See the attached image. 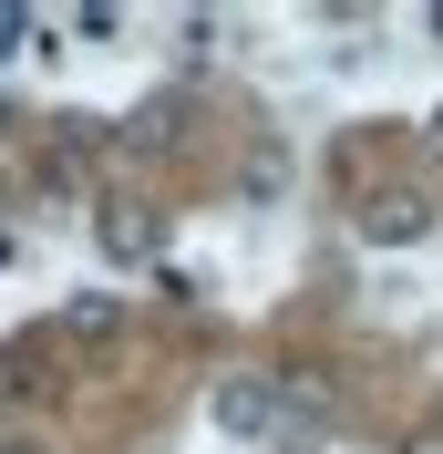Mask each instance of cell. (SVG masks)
I'll return each mask as SVG.
<instances>
[{
  "label": "cell",
  "instance_id": "cell-8",
  "mask_svg": "<svg viewBox=\"0 0 443 454\" xmlns=\"http://www.w3.org/2000/svg\"><path fill=\"white\" fill-rule=\"evenodd\" d=\"M413 454H443V434H413Z\"/></svg>",
  "mask_w": 443,
  "mask_h": 454
},
{
  "label": "cell",
  "instance_id": "cell-3",
  "mask_svg": "<svg viewBox=\"0 0 443 454\" xmlns=\"http://www.w3.org/2000/svg\"><path fill=\"white\" fill-rule=\"evenodd\" d=\"M93 238H104V258H113V269H144V258H166V217H155V207H135V197H113L104 217H93Z\"/></svg>",
  "mask_w": 443,
  "mask_h": 454
},
{
  "label": "cell",
  "instance_id": "cell-2",
  "mask_svg": "<svg viewBox=\"0 0 443 454\" xmlns=\"http://www.w3.org/2000/svg\"><path fill=\"white\" fill-rule=\"evenodd\" d=\"M423 227H433V197H423V186H371V197H361V238H371V248H413Z\"/></svg>",
  "mask_w": 443,
  "mask_h": 454
},
{
  "label": "cell",
  "instance_id": "cell-7",
  "mask_svg": "<svg viewBox=\"0 0 443 454\" xmlns=\"http://www.w3.org/2000/svg\"><path fill=\"white\" fill-rule=\"evenodd\" d=\"M423 145H433V155H443V104H433V124H423Z\"/></svg>",
  "mask_w": 443,
  "mask_h": 454
},
{
  "label": "cell",
  "instance_id": "cell-4",
  "mask_svg": "<svg viewBox=\"0 0 443 454\" xmlns=\"http://www.w3.org/2000/svg\"><path fill=\"white\" fill-rule=\"evenodd\" d=\"M62 340H83V351L124 340V300H113V289H73V300H62Z\"/></svg>",
  "mask_w": 443,
  "mask_h": 454
},
{
  "label": "cell",
  "instance_id": "cell-6",
  "mask_svg": "<svg viewBox=\"0 0 443 454\" xmlns=\"http://www.w3.org/2000/svg\"><path fill=\"white\" fill-rule=\"evenodd\" d=\"M31 31H42V21H31V11H11V0H0V62H11V52H21V42H31Z\"/></svg>",
  "mask_w": 443,
  "mask_h": 454
},
{
  "label": "cell",
  "instance_id": "cell-5",
  "mask_svg": "<svg viewBox=\"0 0 443 454\" xmlns=\"http://www.w3.org/2000/svg\"><path fill=\"white\" fill-rule=\"evenodd\" d=\"M124 135H135L144 155H175V145H186V93H155V104L124 124Z\"/></svg>",
  "mask_w": 443,
  "mask_h": 454
},
{
  "label": "cell",
  "instance_id": "cell-1",
  "mask_svg": "<svg viewBox=\"0 0 443 454\" xmlns=\"http://www.w3.org/2000/svg\"><path fill=\"white\" fill-rule=\"evenodd\" d=\"M206 424H217L227 444H268L278 434V382L268 372H227L217 393H206Z\"/></svg>",
  "mask_w": 443,
  "mask_h": 454
},
{
  "label": "cell",
  "instance_id": "cell-9",
  "mask_svg": "<svg viewBox=\"0 0 443 454\" xmlns=\"http://www.w3.org/2000/svg\"><path fill=\"white\" fill-rule=\"evenodd\" d=\"M0 454H42V444H0Z\"/></svg>",
  "mask_w": 443,
  "mask_h": 454
}]
</instances>
